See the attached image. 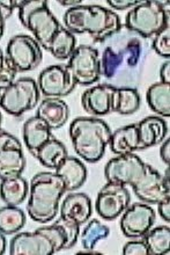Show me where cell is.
<instances>
[{"label": "cell", "mask_w": 170, "mask_h": 255, "mask_svg": "<svg viewBox=\"0 0 170 255\" xmlns=\"http://www.w3.org/2000/svg\"><path fill=\"white\" fill-rule=\"evenodd\" d=\"M71 33L88 34L95 42H104L122 29V21L112 9L100 5H79L69 8L63 17Z\"/></svg>", "instance_id": "1"}, {"label": "cell", "mask_w": 170, "mask_h": 255, "mask_svg": "<svg viewBox=\"0 0 170 255\" xmlns=\"http://www.w3.org/2000/svg\"><path fill=\"white\" fill-rule=\"evenodd\" d=\"M66 193L65 185L56 173L40 172L29 182L27 210L34 222L47 224L59 211V202Z\"/></svg>", "instance_id": "2"}, {"label": "cell", "mask_w": 170, "mask_h": 255, "mask_svg": "<svg viewBox=\"0 0 170 255\" xmlns=\"http://www.w3.org/2000/svg\"><path fill=\"white\" fill-rule=\"evenodd\" d=\"M69 132L76 153L89 164L103 158L112 133L107 122L94 116L74 119Z\"/></svg>", "instance_id": "3"}, {"label": "cell", "mask_w": 170, "mask_h": 255, "mask_svg": "<svg viewBox=\"0 0 170 255\" xmlns=\"http://www.w3.org/2000/svg\"><path fill=\"white\" fill-rule=\"evenodd\" d=\"M65 247V236L55 224L43 226L33 232H21L9 244L12 255H52Z\"/></svg>", "instance_id": "4"}, {"label": "cell", "mask_w": 170, "mask_h": 255, "mask_svg": "<svg viewBox=\"0 0 170 255\" xmlns=\"http://www.w3.org/2000/svg\"><path fill=\"white\" fill-rule=\"evenodd\" d=\"M19 19L22 26L33 33L41 48L45 50H49L52 40L62 28L44 0L21 1Z\"/></svg>", "instance_id": "5"}, {"label": "cell", "mask_w": 170, "mask_h": 255, "mask_svg": "<svg viewBox=\"0 0 170 255\" xmlns=\"http://www.w3.org/2000/svg\"><path fill=\"white\" fill-rule=\"evenodd\" d=\"M40 95L37 81L33 78L22 77L12 83H0V108L19 118L36 107Z\"/></svg>", "instance_id": "6"}, {"label": "cell", "mask_w": 170, "mask_h": 255, "mask_svg": "<svg viewBox=\"0 0 170 255\" xmlns=\"http://www.w3.org/2000/svg\"><path fill=\"white\" fill-rule=\"evenodd\" d=\"M168 2L143 1L130 9L125 16V27L145 38L154 37L169 26Z\"/></svg>", "instance_id": "7"}, {"label": "cell", "mask_w": 170, "mask_h": 255, "mask_svg": "<svg viewBox=\"0 0 170 255\" xmlns=\"http://www.w3.org/2000/svg\"><path fill=\"white\" fill-rule=\"evenodd\" d=\"M17 72H30L42 63L43 52L41 45L33 36L19 34L7 43L6 54Z\"/></svg>", "instance_id": "8"}, {"label": "cell", "mask_w": 170, "mask_h": 255, "mask_svg": "<svg viewBox=\"0 0 170 255\" xmlns=\"http://www.w3.org/2000/svg\"><path fill=\"white\" fill-rule=\"evenodd\" d=\"M67 66L77 85L89 86L101 78L100 52L90 45H79L71 56Z\"/></svg>", "instance_id": "9"}, {"label": "cell", "mask_w": 170, "mask_h": 255, "mask_svg": "<svg viewBox=\"0 0 170 255\" xmlns=\"http://www.w3.org/2000/svg\"><path fill=\"white\" fill-rule=\"evenodd\" d=\"M40 93L44 98H65L76 90L77 83L69 66L57 64L44 69L37 79Z\"/></svg>", "instance_id": "10"}, {"label": "cell", "mask_w": 170, "mask_h": 255, "mask_svg": "<svg viewBox=\"0 0 170 255\" xmlns=\"http://www.w3.org/2000/svg\"><path fill=\"white\" fill-rule=\"evenodd\" d=\"M146 166L136 153L117 155L105 165L104 176L108 182L132 187L139 181Z\"/></svg>", "instance_id": "11"}, {"label": "cell", "mask_w": 170, "mask_h": 255, "mask_svg": "<svg viewBox=\"0 0 170 255\" xmlns=\"http://www.w3.org/2000/svg\"><path fill=\"white\" fill-rule=\"evenodd\" d=\"M132 189L136 196L147 204H159L162 201L170 200L169 166L166 174L162 175L151 165H147L144 174L132 186Z\"/></svg>", "instance_id": "12"}, {"label": "cell", "mask_w": 170, "mask_h": 255, "mask_svg": "<svg viewBox=\"0 0 170 255\" xmlns=\"http://www.w3.org/2000/svg\"><path fill=\"white\" fill-rule=\"evenodd\" d=\"M131 203V194L126 186L108 182L98 191L95 210L104 221H113L122 216Z\"/></svg>", "instance_id": "13"}, {"label": "cell", "mask_w": 170, "mask_h": 255, "mask_svg": "<svg viewBox=\"0 0 170 255\" xmlns=\"http://www.w3.org/2000/svg\"><path fill=\"white\" fill-rule=\"evenodd\" d=\"M155 218L157 215L150 204L138 202L129 205L122 214L120 230L123 235L130 239L144 238V236L153 228Z\"/></svg>", "instance_id": "14"}, {"label": "cell", "mask_w": 170, "mask_h": 255, "mask_svg": "<svg viewBox=\"0 0 170 255\" xmlns=\"http://www.w3.org/2000/svg\"><path fill=\"white\" fill-rule=\"evenodd\" d=\"M116 87L109 84H101L88 88L81 95V106L85 112L94 116L102 118L113 112V95Z\"/></svg>", "instance_id": "15"}, {"label": "cell", "mask_w": 170, "mask_h": 255, "mask_svg": "<svg viewBox=\"0 0 170 255\" xmlns=\"http://www.w3.org/2000/svg\"><path fill=\"white\" fill-rule=\"evenodd\" d=\"M60 217L80 226L88 222L93 215V202L85 193H71L60 205Z\"/></svg>", "instance_id": "16"}, {"label": "cell", "mask_w": 170, "mask_h": 255, "mask_svg": "<svg viewBox=\"0 0 170 255\" xmlns=\"http://www.w3.org/2000/svg\"><path fill=\"white\" fill-rule=\"evenodd\" d=\"M139 130V150L158 146L168 136L169 128L161 116H147L138 123Z\"/></svg>", "instance_id": "17"}, {"label": "cell", "mask_w": 170, "mask_h": 255, "mask_svg": "<svg viewBox=\"0 0 170 255\" xmlns=\"http://www.w3.org/2000/svg\"><path fill=\"white\" fill-rule=\"evenodd\" d=\"M36 116L43 120L51 130L60 129L70 118V108L62 99L45 98L38 105Z\"/></svg>", "instance_id": "18"}, {"label": "cell", "mask_w": 170, "mask_h": 255, "mask_svg": "<svg viewBox=\"0 0 170 255\" xmlns=\"http://www.w3.org/2000/svg\"><path fill=\"white\" fill-rule=\"evenodd\" d=\"M55 173L63 180L66 191H76L85 185L87 180V168L84 161L77 157L67 158L55 169Z\"/></svg>", "instance_id": "19"}, {"label": "cell", "mask_w": 170, "mask_h": 255, "mask_svg": "<svg viewBox=\"0 0 170 255\" xmlns=\"http://www.w3.org/2000/svg\"><path fill=\"white\" fill-rule=\"evenodd\" d=\"M109 147L117 155L130 154L139 150V130L138 123L119 128L111 133Z\"/></svg>", "instance_id": "20"}, {"label": "cell", "mask_w": 170, "mask_h": 255, "mask_svg": "<svg viewBox=\"0 0 170 255\" xmlns=\"http://www.w3.org/2000/svg\"><path fill=\"white\" fill-rule=\"evenodd\" d=\"M22 133L24 144L33 155L36 153V151L42 145H44L54 137L49 126L37 116L28 119L24 122Z\"/></svg>", "instance_id": "21"}, {"label": "cell", "mask_w": 170, "mask_h": 255, "mask_svg": "<svg viewBox=\"0 0 170 255\" xmlns=\"http://www.w3.org/2000/svg\"><path fill=\"white\" fill-rule=\"evenodd\" d=\"M29 195V183L22 175L1 180L0 183V197L6 205L22 204Z\"/></svg>", "instance_id": "22"}, {"label": "cell", "mask_w": 170, "mask_h": 255, "mask_svg": "<svg viewBox=\"0 0 170 255\" xmlns=\"http://www.w3.org/2000/svg\"><path fill=\"white\" fill-rule=\"evenodd\" d=\"M26 165V155L22 148L9 147L0 151V180L21 175Z\"/></svg>", "instance_id": "23"}, {"label": "cell", "mask_w": 170, "mask_h": 255, "mask_svg": "<svg viewBox=\"0 0 170 255\" xmlns=\"http://www.w3.org/2000/svg\"><path fill=\"white\" fill-rule=\"evenodd\" d=\"M67 148L63 141L52 137L50 140L38 148L34 157L41 162L44 167L56 169L67 158Z\"/></svg>", "instance_id": "24"}, {"label": "cell", "mask_w": 170, "mask_h": 255, "mask_svg": "<svg viewBox=\"0 0 170 255\" xmlns=\"http://www.w3.org/2000/svg\"><path fill=\"white\" fill-rule=\"evenodd\" d=\"M146 101L158 116L170 118V84L159 81L147 90Z\"/></svg>", "instance_id": "25"}, {"label": "cell", "mask_w": 170, "mask_h": 255, "mask_svg": "<svg viewBox=\"0 0 170 255\" xmlns=\"http://www.w3.org/2000/svg\"><path fill=\"white\" fill-rule=\"evenodd\" d=\"M140 94L136 88L116 87L113 95V112L120 115H132L139 111Z\"/></svg>", "instance_id": "26"}, {"label": "cell", "mask_w": 170, "mask_h": 255, "mask_svg": "<svg viewBox=\"0 0 170 255\" xmlns=\"http://www.w3.org/2000/svg\"><path fill=\"white\" fill-rule=\"evenodd\" d=\"M27 216L22 209L13 205L0 208V232L5 236L15 235L26 225Z\"/></svg>", "instance_id": "27"}, {"label": "cell", "mask_w": 170, "mask_h": 255, "mask_svg": "<svg viewBox=\"0 0 170 255\" xmlns=\"http://www.w3.org/2000/svg\"><path fill=\"white\" fill-rule=\"evenodd\" d=\"M77 49V37L73 33L62 27L52 40L49 52L59 61L70 59L71 56Z\"/></svg>", "instance_id": "28"}, {"label": "cell", "mask_w": 170, "mask_h": 255, "mask_svg": "<svg viewBox=\"0 0 170 255\" xmlns=\"http://www.w3.org/2000/svg\"><path fill=\"white\" fill-rule=\"evenodd\" d=\"M143 239L148 247V255H164L169 253L170 228L168 225L152 228Z\"/></svg>", "instance_id": "29"}, {"label": "cell", "mask_w": 170, "mask_h": 255, "mask_svg": "<svg viewBox=\"0 0 170 255\" xmlns=\"http://www.w3.org/2000/svg\"><path fill=\"white\" fill-rule=\"evenodd\" d=\"M110 235V229L102 224L97 219H91L85 226L83 232H80L81 245L84 250H95V246L101 240L107 239Z\"/></svg>", "instance_id": "30"}, {"label": "cell", "mask_w": 170, "mask_h": 255, "mask_svg": "<svg viewBox=\"0 0 170 255\" xmlns=\"http://www.w3.org/2000/svg\"><path fill=\"white\" fill-rule=\"evenodd\" d=\"M124 54L116 52L111 47L105 48V50L101 58V74L108 79L115 76L118 71L119 66L122 65Z\"/></svg>", "instance_id": "31"}, {"label": "cell", "mask_w": 170, "mask_h": 255, "mask_svg": "<svg viewBox=\"0 0 170 255\" xmlns=\"http://www.w3.org/2000/svg\"><path fill=\"white\" fill-rule=\"evenodd\" d=\"M56 226L62 230V232L65 236V247L64 250H71L72 247L76 245L78 239H79L80 236V225L77 224V223H73L71 221H67V219H64L60 217L59 219L54 223Z\"/></svg>", "instance_id": "32"}, {"label": "cell", "mask_w": 170, "mask_h": 255, "mask_svg": "<svg viewBox=\"0 0 170 255\" xmlns=\"http://www.w3.org/2000/svg\"><path fill=\"white\" fill-rule=\"evenodd\" d=\"M153 50L157 52L159 56L166 59L170 57V27L167 26L165 29H162L160 33H158L153 37L152 42Z\"/></svg>", "instance_id": "33"}, {"label": "cell", "mask_w": 170, "mask_h": 255, "mask_svg": "<svg viewBox=\"0 0 170 255\" xmlns=\"http://www.w3.org/2000/svg\"><path fill=\"white\" fill-rule=\"evenodd\" d=\"M17 71L6 55L0 57V83H12L15 80Z\"/></svg>", "instance_id": "34"}, {"label": "cell", "mask_w": 170, "mask_h": 255, "mask_svg": "<svg viewBox=\"0 0 170 255\" xmlns=\"http://www.w3.org/2000/svg\"><path fill=\"white\" fill-rule=\"evenodd\" d=\"M124 255H148V247L143 238L127 242L123 247Z\"/></svg>", "instance_id": "35"}, {"label": "cell", "mask_w": 170, "mask_h": 255, "mask_svg": "<svg viewBox=\"0 0 170 255\" xmlns=\"http://www.w3.org/2000/svg\"><path fill=\"white\" fill-rule=\"evenodd\" d=\"M127 54V65L136 66L139 62L140 54H141V44L137 38H132L126 45L125 49Z\"/></svg>", "instance_id": "36"}, {"label": "cell", "mask_w": 170, "mask_h": 255, "mask_svg": "<svg viewBox=\"0 0 170 255\" xmlns=\"http://www.w3.org/2000/svg\"><path fill=\"white\" fill-rule=\"evenodd\" d=\"M21 1H14V0H0V9L5 20L8 19L12 15L14 9L19 8Z\"/></svg>", "instance_id": "37"}, {"label": "cell", "mask_w": 170, "mask_h": 255, "mask_svg": "<svg viewBox=\"0 0 170 255\" xmlns=\"http://www.w3.org/2000/svg\"><path fill=\"white\" fill-rule=\"evenodd\" d=\"M141 1H131V0H108L107 3L112 9L117 10H125L129 8H133L137 5H139Z\"/></svg>", "instance_id": "38"}, {"label": "cell", "mask_w": 170, "mask_h": 255, "mask_svg": "<svg viewBox=\"0 0 170 255\" xmlns=\"http://www.w3.org/2000/svg\"><path fill=\"white\" fill-rule=\"evenodd\" d=\"M158 212L161 218L167 223L170 222V200L162 201L158 204Z\"/></svg>", "instance_id": "39"}, {"label": "cell", "mask_w": 170, "mask_h": 255, "mask_svg": "<svg viewBox=\"0 0 170 255\" xmlns=\"http://www.w3.org/2000/svg\"><path fill=\"white\" fill-rule=\"evenodd\" d=\"M160 157L162 159V161H164L167 166H169L170 164V139L169 138H166V139L161 143Z\"/></svg>", "instance_id": "40"}, {"label": "cell", "mask_w": 170, "mask_h": 255, "mask_svg": "<svg viewBox=\"0 0 170 255\" xmlns=\"http://www.w3.org/2000/svg\"><path fill=\"white\" fill-rule=\"evenodd\" d=\"M160 78L161 83L165 84H170V62L167 59V62L162 64L160 69Z\"/></svg>", "instance_id": "41"}, {"label": "cell", "mask_w": 170, "mask_h": 255, "mask_svg": "<svg viewBox=\"0 0 170 255\" xmlns=\"http://www.w3.org/2000/svg\"><path fill=\"white\" fill-rule=\"evenodd\" d=\"M6 247H7V240L6 237L2 232H0V255H3L6 252Z\"/></svg>", "instance_id": "42"}, {"label": "cell", "mask_w": 170, "mask_h": 255, "mask_svg": "<svg viewBox=\"0 0 170 255\" xmlns=\"http://www.w3.org/2000/svg\"><path fill=\"white\" fill-rule=\"evenodd\" d=\"M59 3L63 6H66V7H70V8H72V7L81 5V1H79V0H74V1H59Z\"/></svg>", "instance_id": "43"}, {"label": "cell", "mask_w": 170, "mask_h": 255, "mask_svg": "<svg viewBox=\"0 0 170 255\" xmlns=\"http://www.w3.org/2000/svg\"><path fill=\"white\" fill-rule=\"evenodd\" d=\"M5 22H6V20H5V17H3V15H2L1 9H0V38L2 37L3 31H5Z\"/></svg>", "instance_id": "44"}, {"label": "cell", "mask_w": 170, "mask_h": 255, "mask_svg": "<svg viewBox=\"0 0 170 255\" xmlns=\"http://www.w3.org/2000/svg\"><path fill=\"white\" fill-rule=\"evenodd\" d=\"M1 123H2V115L1 113H0V126H1Z\"/></svg>", "instance_id": "45"}, {"label": "cell", "mask_w": 170, "mask_h": 255, "mask_svg": "<svg viewBox=\"0 0 170 255\" xmlns=\"http://www.w3.org/2000/svg\"><path fill=\"white\" fill-rule=\"evenodd\" d=\"M5 54H3L2 52V50H1V48H0V57H1V56H3Z\"/></svg>", "instance_id": "46"}, {"label": "cell", "mask_w": 170, "mask_h": 255, "mask_svg": "<svg viewBox=\"0 0 170 255\" xmlns=\"http://www.w3.org/2000/svg\"><path fill=\"white\" fill-rule=\"evenodd\" d=\"M3 129H2V128H1V126H0V133H1V131H2Z\"/></svg>", "instance_id": "47"}]
</instances>
